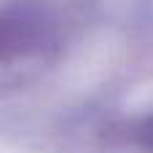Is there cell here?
<instances>
[{
	"label": "cell",
	"instance_id": "obj_1",
	"mask_svg": "<svg viewBox=\"0 0 153 153\" xmlns=\"http://www.w3.org/2000/svg\"><path fill=\"white\" fill-rule=\"evenodd\" d=\"M56 35L54 11L43 0L0 3V62L40 54Z\"/></svg>",
	"mask_w": 153,
	"mask_h": 153
}]
</instances>
